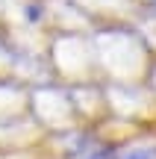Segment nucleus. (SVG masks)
<instances>
[{"instance_id": "obj_2", "label": "nucleus", "mask_w": 156, "mask_h": 159, "mask_svg": "<svg viewBox=\"0 0 156 159\" xmlns=\"http://www.w3.org/2000/svg\"><path fill=\"white\" fill-rule=\"evenodd\" d=\"M77 159H109V148H94V150H88V153H82Z\"/></svg>"}, {"instance_id": "obj_1", "label": "nucleus", "mask_w": 156, "mask_h": 159, "mask_svg": "<svg viewBox=\"0 0 156 159\" xmlns=\"http://www.w3.org/2000/svg\"><path fill=\"white\" fill-rule=\"evenodd\" d=\"M109 159H156V144H139L127 150H109Z\"/></svg>"}]
</instances>
